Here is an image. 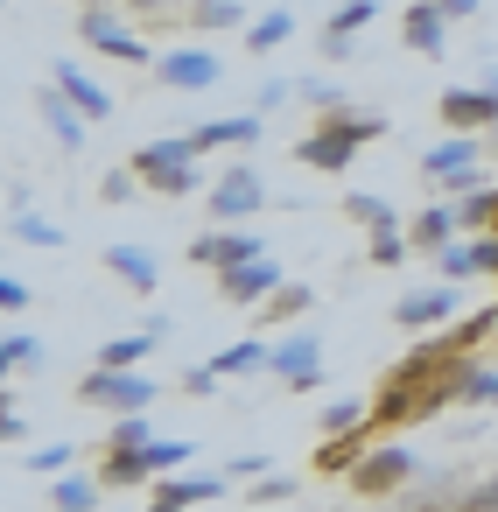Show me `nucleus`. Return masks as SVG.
Returning <instances> with one entry per match:
<instances>
[{"label": "nucleus", "mask_w": 498, "mask_h": 512, "mask_svg": "<svg viewBox=\"0 0 498 512\" xmlns=\"http://www.w3.org/2000/svg\"><path fill=\"white\" fill-rule=\"evenodd\" d=\"M386 134V120L379 113H323V127H309L302 141H295V162L302 169H323V176H337V169H351L358 162V148L365 141H379Z\"/></svg>", "instance_id": "obj_1"}, {"label": "nucleus", "mask_w": 498, "mask_h": 512, "mask_svg": "<svg viewBox=\"0 0 498 512\" xmlns=\"http://www.w3.org/2000/svg\"><path fill=\"white\" fill-rule=\"evenodd\" d=\"M127 169H134V176H141V190H155V197H190V190H204V148H197V134L141 141Z\"/></svg>", "instance_id": "obj_2"}, {"label": "nucleus", "mask_w": 498, "mask_h": 512, "mask_svg": "<svg viewBox=\"0 0 498 512\" xmlns=\"http://www.w3.org/2000/svg\"><path fill=\"white\" fill-rule=\"evenodd\" d=\"M155 393H162V386H155L141 365H134V372H127V365H92V372L78 379V400H85V407H113V414H141V407H155Z\"/></svg>", "instance_id": "obj_3"}, {"label": "nucleus", "mask_w": 498, "mask_h": 512, "mask_svg": "<svg viewBox=\"0 0 498 512\" xmlns=\"http://www.w3.org/2000/svg\"><path fill=\"white\" fill-rule=\"evenodd\" d=\"M190 456V442H141V449H106V470H99V484L106 491H134V484H148V477H162L169 463H183Z\"/></svg>", "instance_id": "obj_4"}, {"label": "nucleus", "mask_w": 498, "mask_h": 512, "mask_svg": "<svg viewBox=\"0 0 498 512\" xmlns=\"http://www.w3.org/2000/svg\"><path fill=\"white\" fill-rule=\"evenodd\" d=\"M414 449H400V442H379V449H365L358 456V470H351V491L358 498H393V491H407L414 484Z\"/></svg>", "instance_id": "obj_5"}, {"label": "nucleus", "mask_w": 498, "mask_h": 512, "mask_svg": "<svg viewBox=\"0 0 498 512\" xmlns=\"http://www.w3.org/2000/svg\"><path fill=\"white\" fill-rule=\"evenodd\" d=\"M260 204H267V183H260L253 162H232V169L211 183V218H225V225H246Z\"/></svg>", "instance_id": "obj_6"}, {"label": "nucleus", "mask_w": 498, "mask_h": 512, "mask_svg": "<svg viewBox=\"0 0 498 512\" xmlns=\"http://www.w3.org/2000/svg\"><path fill=\"white\" fill-rule=\"evenodd\" d=\"M260 253H267V239H260L253 225H218V232L190 239V260H197V267H211V274L246 267V260H260Z\"/></svg>", "instance_id": "obj_7"}, {"label": "nucleus", "mask_w": 498, "mask_h": 512, "mask_svg": "<svg viewBox=\"0 0 498 512\" xmlns=\"http://www.w3.org/2000/svg\"><path fill=\"white\" fill-rule=\"evenodd\" d=\"M435 113L449 134H498V92L491 85H449Z\"/></svg>", "instance_id": "obj_8"}, {"label": "nucleus", "mask_w": 498, "mask_h": 512, "mask_svg": "<svg viewBox=\"0 0 498 512\" xmlns=\"http://www.w3.org/2000/svg\"><path fill=\"white\" fill-rule=\"evenodd\" d=\"M281 386H295V393H309L316 379H323V337L316 330H288L281 344H274V365H267Z\"/></svg>", "instance_id": "obj_9"}, {"label": "nucleus", "mask_w": 498, "mask_h": 512, "mask_svg": "<svg viewBox=\"0 0 498 512\" xmlns=\"http://www.w3.org/2000/svg\"><path fill=\"white\" fill-rule=\"evenodd\" d=\"M155 78L169 92H211L225 78V64H218V50H162L155 57Z\"/></svg>", "instance_id": "obj_10"}, {"label": "nucleus", "mask_w": 498, "mask_h": 512, "mask_svg": "<svg viewBox=\"0 0 498 512\" xmlns=\"http://www.w3.org/2000/svg\"><path fill=\"white\" fill-rule=\"evenodd\" d=\"M456 309H463L456 281H435V288L400 295V302H393V323H400V330H435V323H456Z\"/></svg>", "instance_id": "obj_11"}, {"label": "nucleus", "mask_w": 498, "mask_h": 512, "mask_svg": "<svg viewBox=\"0 0 498 512\" xmlns=\"http://www.w3.org/2000/svg\"><path fill=\"white\" fill-rule=\"evenodd\" d=\"M281 281H288V274L260 253V260H246V267H225V274H218V302H232V309H246V302H253V309H260Z\"/></svg>", "instance_id": "obj_12"}, {"label": "nucleus", "mask_w": 498, "mask_h": 512, "mask_svg": "<svg viewBox=\"0 0 498 512\" xmlns=\"http://www.w3.org/2000/svg\"><path fill=\"white\" fill-rule=\"evenodd\" d=\"M78 36H85L99 57H113V64H155V57H148V43H141L134 29H120L113 15H99V8H92V15H78Z\"/></svg>", "instance_id": "obj_13"}, {"label": "nucleus", "mask_w": 498, "mask_h": 512, "mask_svg": "<svg viewBox=\"0 0 498 512\" xmlns=\"http://www.w3.org/2000/svg\"><path fill=\"white\" fill-rule=\"evenodd\" d=\"M50 85H57V92H64V99H71L92 127H99V120H113V92H106V85H92L71 57H57V64H50Z\"/></svg>", "instance_id": "obj_14"}, {"label": "nucleus", "mask_w": 498, "mask_h": 512, "mask_svg": "<svg viewBox=\"0 0 498 512\" xmlns=\"http://www.w3.org/2000/svg\"><path fill=\"white\" fill-rule=\"evenodd\" d=\"M400 43L414 57H442L449 50V15H442V0H414L407 22H400Z\"/></svg>", "instance_id": "obj_15"}, {"label": "nucleus", "mask_w": 498, "mask_h": 512, "mask_svg": "<svg viewBox=\"0 0 498 512\" xmlns=\"http://www.w3.org/2000/svg\"><path fill=\"white\" fill-rule=\"evenodd\" d=\"M421 176H428V183H463V176H477V134L435 141V148L421 155Z\"/></svg>", "instance_id": "obj_16"}, {"label": "nucleus", "mask_w": 498, "mask_h": 512, "mask_svg": "<svg viewBox=\"0 0 498 512\" xmlns=\"http://www.w3.org/2000/svg\"><path fill=\"white\" fill-rule=\"evenodd\" d=\"M225 491H232V477H162L155 498H148V512H190V505H211Z\"/></svg>", "instance_id": "obj_17"}, {"label": "nucleus", "mask_w": 498, "mask_h": 512, "mask_svg": "<svg viewBox=\"0 0 498 512\" xmlns=\"http://www.w3.org/2000/svg\"><path fill=\"white\" fill-rule=\"evenodd\" d=\"M36 113H43V127H50L64 148H85V141H92V120H85V113H78L57 85H43V92H36Z\"/></svg>", "instance_id": "obj_18"}, {"label": "nucleus", "mask_w": 498, "mask_h": 512, "mask_svg": "<svg viewBox=\"0 0 498 512\" xmlns=\"http://www.w3.org/2000/svg\"><path fill=\"white\" fill-rule=\"evenodd\" d=\"M197 134V148L211 155V148H253L260 134H267V113H225V120H204V127H190Z\"/></svg>", "instance_id": "obj_19"}, {"label": "nucleus", "mask_w": 498, "mask_h": 512, "mask_svg": "<svg viewBox=\"0 0 498 512\" xmlns=\"http://www.w3.org/2000/svg\"><path fill=\"white\" fill-rule=\"evenodd\" d=\"M470 274H498V232H477L463 246H442V281H470Z\"/></svg>", "instance_id": "obj_20"}, {"label": "nucleus", "mask_w": 498, "mask_h": 512, "mask_svg": "<svg viewBox=\"0 0 498 512\" xmlns=\"http://www.w3.org/2000/svg\"><path fill=\"white\" fill-rule=\"evenodd\" d=\"M372 15H379V0H344V8L330 15V29H323V57H330V64H344V57H351V43L365 36V22H372Z\"/></svg>", "instance_id": "obj_21"}, {"label": "nucleus", "mask_w": 498, "mask_h": 512, "mask_svg": "<svg viewBox=\"0 0 498 512\" xmlns=\"http://www.w3.org/2000/svg\"><path fill=\"white\" fill-rule=\"evenodd\" d=\"M456 232H463V225H456V204H428V211L407 218V246H414V253H442Z\"/></svg>", "instance_id": "obj_22"}, {"label": "nucleus", "mask_w": 498, "mask_h": 512, "mask_svg": "<svg viewBox=\"0 0 498 512\" xmlns=\"http://www.w3.org/2000/svg\"><path fill=\"white\" fill-rule=\"evenodd\" d=\"M106 267H113L134 295H155V288H162V260H155L148 246H106Z\"/></svg>", "instance_id": "obj_23"}, {"label": "nucleus", "mask_w": 498, "mask_h": 512, "mask_svg": "<svg viewBox=\"0 0 498 512\" xmlns=\"http://www.w3.org/2000/svg\"><path fill=\"white\" fill-rule=\"evenodd\" d=\"M211 365H218L225 379H253V372H267V365H274V344H260V337H239V344H225Z\"/></svg>", "instance_id": "obj_24"}, {"label": "nucleus", "mask_w": 498, "mask_h": 512, "mask_svg": "<svg viewBox=\"0 0 498 512\" xmlns=\"http://www.w3.org/2000/svg\"><path fill=\"white\" fill-rule=\"evenodd\" d=\"M288 36H295V15H288V8H267V15L246 29V57H274Z\"/></svg>", "instance_id": "obj_25"}, {"label": "nucleus", "mask_w": 498, "mask_h": 512, "mask_svg": "<svg viewBox=\"0 0 498 512\" xmlns=\"http://www.w3.org/2000/svg\"><path fill=\"white\" fill-rule=\"evenodd\" d=\"M358 456H365V428H351V435H323V442H316V470L351 477V470H358Z\"/></svg>", "instance_id": "obj_26"}, {"label": "nucleus", "mask_w": 498, "mask_h": 512, "mask_svg": "<svg viewBox=\"0 0 498 512\" xmlns=\"http://www.w3.org/2000/svg\"><path fill=\"white\" fill-rule=\"evenodd\" d=\"M344 218H351V225H365V232H393V225H400V211H393L386 197H365V190H351V197H344Z\"/></svg>", "instance_id": "obj_27"}, {"label": "nucleus", "mask_w": 498, "mask_h": 512, "mask_svg": "<svg viewBox=\"0 0 498 512\" xmlns=\"http://www.w3.org/2000/svg\"><path fill=\"white\" fill-rule=\"evenodd\" d=\"M148 351H155V330H134V337H106L92 365H127V372H134V365H141Z\"/></svg>", "instance_id": "obj_28"}, {"label": "nucleus", "mask_w": 498, "mask_h": 512, "mask_svg": "<svg viewBox=\"0 0 498 512\" xmlns=\"http://www.w3.org/2000/svg\"><path fill=\"white\" fill-rule=\"evenodd\" d=\"M99 491H106L99 477H57V484H50V505H57V512H92Z\"/></svg>", "instance_id": "obj_29"}, {"label": "nucleus", "mask_w": 498, "mask_h": 512, "mask_svg": "<svg viewBox=\"0 0 498 512\" xmlns=\"http://www.w3.org/2000/svg\"><path fill=\"white\" fill-rule=\"evenodd\" d=\"M309 302H316V288H309V281H281V288H274V295H267L260 309H267L274 323H295V316H302Z\"/></svg>", "instance_id": "obj_30"}, {"label": "nucleus", "mask_w": 498, "mask_h": 512, "mask_svg": "<svg viewBox=\"0 0 498 512\" xmlns=\"http://www.w3.org/2000/svg\"><path fill=\"white\" fill-rule=\"evenodd\" d=\"M351 428H372V400H330L323 407V435H351Z\"/></svg>", "instance_id": "obj_31"}, {"label": "nucleus", "mask_w": 498, "mask_h": 512, "mask_svg": "<svg viewBox=\"0 0 498 512\" xmlns=\"http://www.w3.org/2000/svg\"><path fill=\"white\" fill-rule=\"evenodd\" d=\"M197 29H246V8H239V0H190V8H183Z\"/></svg>", "instance_id": "obj_32"}, {"label": "nucleus", "mask_w": 498, "mask_h": 512, "mask_svg": "<svg viewBox=\"0 0 498 512\" xmlns=\"http://www.w3.org/2000/svg\"><path fill=\"white\" fill-rule=\"evenodd\" d=\"M414 246H407V225H393V232H372V246H365V260L372 267H400Z\"/></svg>", "instance_id": "obj_33"}, {"label": "nucleus", "mask_w": 498, "mask_h": 512, "mask_svg": "<svg viewBox=\"0 0 498 512\" xmlns=\"http://www.w3.org/2000/svg\"><path fill=\"white\" fill-rule=\"evenodd\" d=\"M141 442H155L148 407H141V414H120V421H113V435H106V449H141Z\"/></svg>", "instance_id": "obj_34"}, {"label": "nucleus", "mask_w": 498, "mask_h": 512, "mask_svg": "<svg viewBox=\"0 0 498 512\" xmlns=\"http://www.w3.org/2000/svg\"><path fill=\"white\" fill-rule=\"evenodd\" d=\"M0 365H8V372H36V365H43V344H36L29 330H15L8 344H0Z\"/></svg>", "instance_id": "obj_35"}, {"label": "nucleus", "mask_w": 498, "mask_h": 512, "mask_svg": "<svg viewBox=\"0 0 498 512\" xmlns=\"http://www.w3.org/2000/svg\"><path fill=\"white\" fill-rule=\"evenodd\" d=\"M15 239H29V246H64V232H57V225H50V218H36V211H29V204H22V211H15Z\"/></svg>", "instance_id": "obj_36"}, {"label": "nucleus", "mask_w": 498, "mask_h": 512, "mask_svg": "<svg viewBox=\"0 0 498 512\" xmlns=\"http://www.w3.org/2000/svg\"><path fill=\"white\" fill-rule=\"evenodd\" d=\"M218 386H225V372H218V365H183V393H197V400H211Z\"/></svg>", "instance_id": "obj_37"}, {"label": "nucleus", "mask_w": 498, "mask_h": 512, "mask_svg": "<svg viewBox=\"0 0 498 512\" xmlns=\"http://www.w3.org/2000/svg\"><path fill=\"white\" fill-rule=\"evenodd\" d=\"M134 183H141L134 169H106V176H99V197H106V204H127V197H134Z\"/></svg>", "instance_id": "obj_38"}, {"label": "nucleus", "mask_w": 498, "mask_h": 512, "mask_svg": "<svg viewBox=\"0 0 498 512\" xmlns=\"http://www.w3.org/2000/svg\"><path fill=\"white\" fill-rule=\"evenodd\" d=\"M246 498H253V505H281V498H295V477H253Z\"/></svg>", "instance_id": "obj_39"}, {"label": "nucleus", "mask_w": 498, "mask_h": 512, "mask_svg": "<svg viewBox=\"0 0 498 512\" xmlns=\"http://www.w3.org/2000/svg\"><path fill=\"white\" fill-rule=\"evenodd\" d=\"M302 99H309L316 113H344V92H337V85H323V78H309V85H302Z\"/></svg>", "instance_id": "obj_40"}, {"label": "nucleus", "mask_w": 498, "mask_h": 512, "mask_svg": "<svg viewBox=\"0 0 498 512\" xmlns=\"http://www.w3.org/2000/svg\"><path fill=\"white\" fill-rule=\"evenodd\" d=\"M267 470H274L267 456H232V463H225V477H232V484H253V477H267Z\"/></svg>", "instance_id": "obj_41"}, {"label": "nucleus", "mask_w": 498, "mask_h": 512, "mask_svg": "<svg viewBox=\"0 0 498 512\" xmlns=\"http://www.w3.org/2000/svg\"><path fill=\"white\" fill-rule=\"evenodd\" d=\"M29 302H36V295H29V281H15V274H0V309H15V316H22Z\"/></svg>", "instance_id": "obj_42"}, {"label": "nucleus", "mask_w": 498, "mask_h": 512, "mask_svg": "<svg viewBox=\"0 0 498 512\" xmlns=\"http://www.w3.org/2000/svg\"><path fill=\"white\" fill-rule=\"evenodd\" d=\"M64 463H71V442H50V449H36L22 470H64Z\"/></svg>", "instance_id": "obj_43"}, {"label": "nucleus", "mask_w": 498, "mask_h": 512, "mask_svg": "<svg viewBox=\"0 0 498 512\" xmlns=\"http://www.w3.org/2000/svg\"><path fill=\"white\" fill-rule=\"evenodd\" d=\"M463 512H498V477H484V484H470V498H463Z\"/></svg>", "instance_id": "obj_44"}, {"label": "nucleus", "mask_w": 498, "mask_h": 512, "mask_svg": "<svg viewBox=\"0 0 498 512\" xmlns=\"http://www.w3.org/2000/svg\"><path fill=\"white\" fill-rule=\"evenodd\" d=\"M281 99H288V78H267V85H260V106H253V113H274Z\"/></svg>", "instance_id": "obj_45"}, {"label": "nucleus", "mask_w": 498, "mask_h": 512, "mask_svg": "<svg viewBox=\"0 0 498 512\" xmlns=\"http://www.w3.org/2000/svg\"><path fill=\"white\" fill-rule=\"evenodd\" d=\"M442 15H449V22H470V15H477V0H442Z\"/></svg>", "instance_id": "obj_46"}, {"label": "nucleus", "mask_w": 498, "mask_h": 512, "mask_svg": "<svg viewBox=\"0 0 498 512\" xmlns=\"http://www.w3.org/2000/svg\"><path fill=\"white\" fill-rule=\"evenodd\" d=\"M484 85H491V92H498V71H491V78H484Z\"/></svg>", "instance_id": "obj_47"}, {"label": "nucleus", "mask_w": 498, "mask_h": 512, "mask_svg": "<svg viewBox=\"0 0 498 512\" xmlns=\"http://www.w3.org/2000/svg\"><path fill=\"white\" fill-rule=\"evenodd\" d=\"M491 400H498V372H491Z\"/></svg>", "instance_id": "obj_48"}, {"label": "nucleus", "mask_w": 498, "mask_h": 512, "mask_svg": "<svg viewBox=\"0 0 498 512\" xmlns=\"http://www.w3.org/2000/svg\"><path fill=\"white\" fill-rule=\"evenodd\" d=\"M491 148H498V134H491Z\"/></svg>", "instance_id": "obj_49"}]
</instances>
